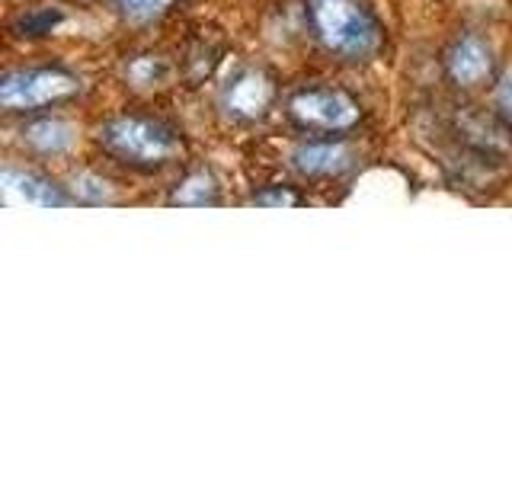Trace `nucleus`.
Wrapping results in <instances>:
<instances>
[{"label":"nucleus","mask_w":512,"mask_h":480,"mask_svg":"<svg viewBox=\"0 0 512 480\" xmlns=\"http://www.w3.org/2000/svg\"><path fill=\"white\" fill-rule=\"evenodd\" d=\"M256 205H295L298 199L292 196V192L285 189H276V192H260V196H253Z\"/></svg>","instance_id":"nucleus-15"},{"label":"nucleus","mask_w":512,"mask_h":480,"mask_svg":"<svg viewBox=\"0 0 512 480\" xmlns=\"http://www.w3.org/2000/svg\"><path fill=\"white\" fill-rule=\"evenodd\" d=\"M100 144L135 167H160L180 154V138L151 119H116L100 128Z\"/></svg>","instance_id":"nucleus-2"},{"label":"nucleus","mask_w":512,"mask_h":480,"mask_svg":"<svg viewBox=\"0 0 512 480\" xmlns=\"http://www.w3.org/2000/svg\"><path fill=\"white\" fill-rule=\"evenodd\" d=\"M80 80L61 68H29V71H13L0 80V103L10 112L23 109H39L48 103H58L64 96L77 93Z\"/></svg>","instance_id":"nucleus-3"},{"label":"nucleus","mask_w":512,"mask_h":480,"mask_svg":"<svg viewBox=\"0 0 512 480\" xmlns=\"http://www.w3.org/2000/svg\"><path fill=\"white\" fill-rule=\"evenodd\" d=\"M170 4H173V0H116V7L122 10V16H125V20H132V23L154 20V16H160Z\"/></svg>","instance_id":"nucleus-12"},{"label":"nucleus","mask_w":512,"mask_h":480,"mask_svg":"<svg viewBox=\"0 0 512 480\" xmlns=\"http://www.w3.org/2000/svg\"><path fill=\"white\" fill-rule=\"evenodd\" d=\"M61 20H64L61 10H55V7H36V10H26L20 20L13 23V32H16V36L36 39V36H48V32H52Z\"/></svg>","instance_id":"nucleus-10"},{"label":"nucleus","mask_w":512,"mask_h":480,"mask_svg":"<svg viewBox=\"0 0 512 480\" xmlns=\"http://www.w3.org/2000/svg\"><path fill=\"white\" fill-rule=\"evenodd\" d=\"M74 189H77V196L84 199V202H109V183L103 180V176H96V173H77L74 176Z\"/></svg>","instance_id":"nucleus-13"},{"label":"nucleus","mask_w":512,"mask_h":480,"mask_svg":"<svg viewBox=\"0 0 512 480\" xmlns=\"http://www.w3.org/2000/svg\"><path fill=\"white\" fill-rule=\"evenodd\" d=\"M292 160H295V170L304 176H336L349 170L352 154L346 144L324 141V144H304V148L295 151Z\"/></svg>","instance_id":"nucleus-7"},{"label":"nucleus","mask_w":512,"mask_h":480,"mask_svg":"<svg viewBox=\"0 0 512 480\" xmlns=\"http://www.w3.org/2000/svg\"><path fill=\"white\" fill-rule=\"evenodd\" d=\"M311 23L330 52L368 58L378 48V26L359 0H311Z\"/></svg>","instance_id":"nucleus-1"},{"label":"nucleus","mask_w":512,"mask_h":480,"mask_svg":"<svg viewBox=\"0 0 512 480\" xmlns=\"http://www.w3.org/2000/svg\"><path fill=\"white\" fill-rule=\"evenodd\" d=\"M128 74H132V80L135 84H141V87H151L154 80H160V74H164V64H160L157 58H138L132 68H128Z\"/></svg>","instance_id":"nucleus-14"},{"label":"nucleus","mask_w":512,"mask_h":480,"mask_svg":"<svg viewBox=\"0 0 512 480\" xmlns=\"http://www.w3.org/2000/svg\"><path fill=\"white\" fill-rule=\"evenodd\" d=\"M500 106H503V112L512 119V80L503 87V93H500Z\"/></svg>","instance_id":"nucleus-16"},{"label":"nucleus","mask_w":512,"mask_h":480,"mask_svg":"<svg viewBox=\"0 0 512 480\" xmlns=\"http://www.w3.org/2000/svg\"><path fill=\"white\" fill-rule=\"evenodd\" d=\"M4 192L7 199L13 202H26V205H42V208H61L68 205V196L52 183L45 180L39 173H29V170H4Z\"/></svg>","instance_id":"nucleus-5"},{"label":"nucleus","mask_w":512,"mask_h":480,"mask_svg":"<svg viewBox=\"0 0 512 480\" xmlns=\"http://www.w3.org/2000/svg\"><path fill=\"white\" fill-rule=\"evenodd\" d=\"M288 109H292L295 122H301L304 128H320V132H340V128L359 122V106L352 103L346 93H336V90L295 93Z\"/></svg>","instance_id":"nucleus-4"},{"label":"nucleus","mask_w":512,"mask_h":480,"mask_svg":"<svg viewBox=\"0 0 512 480\" xmlns=\"http://www.w3.org/2000/svg\"><path fill=\"white\" fill-rule=\"evenodd\" d=\"M490 71H493L490 48L474 36H464L461 42H455L452 52H448V74H452V80L461 87L480 84Z\"/></svg>","instance_id":"nucleus-6"},{"label":"nucleus","mask_w":512,"mask_h":480,"mask_svg":"<svg viewBox=\"0 0 512 480\" xmlns=\"http://www.w3.org/2000/svg\"><path fill=\"white\" fill-rule=\"evenodd\" d=\"M23 141L39 154H64L74 144V128L58 119H39L23 128Z\"/></svg>","instance_id":"nucleus-9"},{"label":"nucleus","mask_w":512,"mask_h":480,"mask_svg":"<svg viewBox=\"0 0 512 480\" xmlns=\"http://www.w3.org/2000/svg\"><path fill=\"white\" fill-rule=\"evenodd\" d=\"M173 205H212L215 202V183L208 173H192L189 180H183L176 186V192L170 196Z\"/></svg>","instance_id":"nucleus-11"},{"label":"nucleus","mask_w":512,"mask_h":480,"mask_svg":"<svg viewBox=\"0 0 512 480\" xmlns=\"http://www.w3.org/2000/svg\"><path fill=\"white\" fill-rule=\"evenodd\" d=\"M269 100H272L269 80L263 74H253V71L237 77L228 90V109L234 112V116H244V119L260 116V112L269 106Z\"/></svg>","instance_id":"nucleus-8"}]
</instances>
